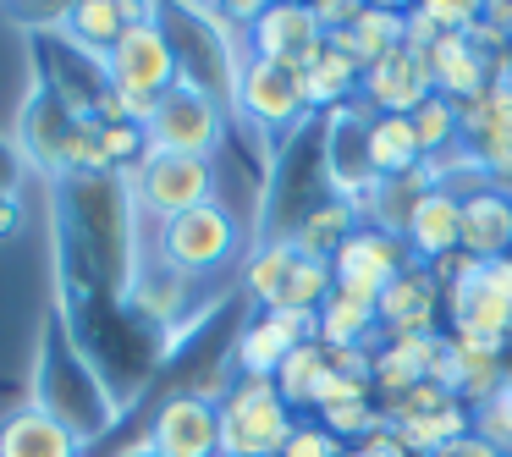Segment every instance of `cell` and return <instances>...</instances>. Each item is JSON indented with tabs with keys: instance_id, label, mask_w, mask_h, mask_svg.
Listing matches in <instances>:
<instances>
[{
	"instance_id": "obj_1",
	"label": "cell",
	"mask_w": 512,
	"mask_h": 457,
	"mask_svg": "<svg viewBox=\"0 0 512 457\" xmlns=\"http://www.w3.org/2000/svg\"><path fill=\"white\" fill-rule=\"evenodd\" d=\"M298 413L281 402L276 380H232L221 397V457H281Z\"/></svg>"
},
{
	"instance_id": "obj_2",
	"label": "cell",
	"mask_w": 512,
	"mask_h": 457,
	"mask_svg": "<svg viewBox=\"0 0 512 457\" xmlns=\"http://www.w3.org/2000/svg\"><path fill=\"white\" fill-rule=\"evenodd\" d=\"M160 265L177 270V276H210V270L232 265L237 248H243V232H237V215L226 210L221 199L199 204V210L188 215H171V221H160Z\"/></svg>"
},
{
	"instance_id": "obj_3",
	"label": "cell",
	"mask_w": 512,
	"mask_h": 457,
	"mask_svg": "<svg viewBox=\"0 0 512 457\" xmlns=\"http://www.w3.org/2000/svg\"><path fill=\"white\" fill-rule=\"evenodd\" d=\"M182 78H188V72H182V56H177V45H171V34L160 28L155 12L138 17V23L116 39L111 56H105V83H111L116 94H127V100H160V94H171Z\"/></svg>"
},
{
	"instance_id": "obj_4",
	"label": "cell",
	"mask_w": 512,
	"mask_h": 457,
	"mask_svg": "<svg viewBox=\"0 0 512 457\" xmlns=\"http://www.w3.org/2000/svg\"><path fill=\"white\" fill-rule=\"evenodd\" d=\"M221 100H215L204 83L182 78L171 94H160L155 100V116H149L144 138L155 155H199L210 160L215 144H221Z\"/></svg>"
},
{
	"instance_id": "obj_5",
	"label": "cell",
	"mask_w": 512,
	"mask_h": 457,
	"mask_svg": "<svg viewBox=\"0 0 512 457\" xmlns=\"http://www.w3.org/2000/svg\"><path fill=\"white\" fill-rule=\"evenodd\" d=\"M413 265L408 243L397 232H380V226H358L331 259V276H336V292L347 298H364V303H380V292Z\"/></svg>"
},
{
	"instance_id": "obj_6",
	"label": "cell",
	"mask_w": 512,
	"mask_h": 457,
	"mask_svg": "<svg viewBox=\"0 0 512 457\" xmlns=\"http://www.w3.org/2000/svg\"><path fill=\"white\" fill-rule=\"evenodd\" d=\"M210 199H215V166L210 160L155 155V149L138 160V204H144L149 215H160V221L188 215V210H199V204H210Z\"/></svg>"
},
{
	"instance_id": "obj_7",
	"label": "cell",
	"mask_w": 512,
	"mask_h": 457,
	"mask_svg": "<svg viewBox=\"0 0 512 457\" xmlns=\"http://www.w3.org/2000/svg\"><path fill=\"white\" fill-rule=\"evenodd\" d=\"M232 100H237V111H243L248 122H254V127H270V133L292 127L303 111H309L303 72L276 67V61H259V56H243V61H237Z\"/></svg>"
},
{
	"instance_id": "obj_8",
	"label": "cell",
	"mask_w": 512,
	"mask_h": 457,
	"mask_svg": "<svg viewBox=\"0 0 512 457\" xmlns=\"http://www.w3.org/2000/svg\"><path fill=\"white\" fill-rule=\"evenodd\" d=\"M325 50V28L314 23V6H265L248 28V56L276 61V67L303 72L314 56Z\"/></svg>"
},
{
	"instance_id": "obj_9",
	"label": "cell",
	"mask_w": 512,
	"mask_h": 457,
	"mask_svg": "<svg viewBox=\"0 0 512 457\" xmlns=\"http://www.w3.org/2000/svg\"><path fill=\"white\" fill-rule=\"evenodd\" d=\"M149 446L160 457H221V408L204 402L199 391L160 402L155 424H149Z\"/></svg>"
},
{
	"instance_id": "obj_10",
	"label": "cell",
	"mask_w": 512,
	"mask_h": 457,
	"mask_svg": "<svg viewBox=\"0 0 512 457\" xmlns=\"http://www.w3.org/2000/svg\"><path fill=\"white\" fill-rule=\"evenodd\" d=\"M380 314V336L386 342H402V336H435L441 331V281L430 276L424 265H408L375 303Z\"/></svg>"
},
{
	"instance_id": "obj_11",
	"label": "cell",
	"mask_w": 512,
	"mask_h": 457,
	"mask_svg": "<svg viewBox=\"0 0 512 457\" xmlns=\"http://www.w3.org/2000/svg\"><path fill=\"white\" fill-rule=\"evenodd\" d=\"M358 94L369 100V116H413L424 100L435 94L430 83V67H424V56H408V50H397V56L375 61V67H364V83H358Z\"/></svg>"
},
{
	"instance_id": "obj_12",
	"label": "cell",
	"mask_w": 512,
	"mask_h": 457,
	"mask_svg": "<svg viewBox=\"0 0 512 457\" xmlns=\"http://www.w3.org/2000/svg\"><path fill=\"white\" fill-rule=\"evenodd\" d=\"M402 243H408L413 265H441L446 254L463 248V199L446 188H430L419 204H413L408 226H402Z\"/></svg>"
},
{
	"instance_id": "obj_13",
	"label": "cell",
	"mask_w": 512,
	"mask_h": 457,
	"mask_svg": "<svg viewBox=\"0 0 512 457\" xmlns=\"http://www.w3.org/2000/svg\"><path fill=\"white\" fill-rule=\"evenodd\" d=\"M0 457H78V430L45 402H23L0 419Z\"/></svg>"
},
{
	"instance_id": "obj_14",
	"label": "cell",
	"mask_w": 512,
	"mask_h": 457,
	"mask_svg": "<svg viewBox=\"0 0 512 457\" xmlns=\"http://www.w3.org/2000/svg\"><path fill=\"white\" fill-rule=\"evenodd\" d=\"M441 358H446V336L441 331H435V336H402V342H380L369 386L380 391V402H391V397H402V391L435 380Z\"/></svg>"
},
{
	"instance_id": "obj_15",
	"label": "cell",
	"mask_w": 512,
	"mask_h": 457,
	"mask_svg": "<svg viewBox=\"0 0 512 457\" xmlns=\"http://www.w3.org/2000/svg\"><path fill=\"white\" fill-rule=\"evenodd\" d=\"M424 67H430L435 94L452 100V105H468V100H479V94L490 89V61L479 56L463 34H441V39H435V50L424 56Z\"/></svg>"
},
{
	"instance_id": "obj_16",
	"label": "cell",
	"mask_w": 512,
	"mask_h": 457,
	"mask_svg": "<svg viewBox=\"0 0 512 457\" xmlns=\"http://www.w3.org/2000/svg\"><path fill=\"white\" fill-rule=\"evenodd\" d=\"M463 254L479 265L512 254V193L479 188L463 199Z\"/></svg>"
},
{
	"instance_id": "obj_17",
	"label": "cell",
	"mask_w": 512,
	"mask_h": 457,
	"mask_svg": "<svg viewBox=\"0 0 512 457\" xmlns=\"http://www.w3.org/2000/svg\"><path fill=\"white\" fill-rule=\"evenodd\" d=\"M364 160L380 182H397V177H408V171H419L424 149H419V133H413V116H369Z\"/></svg>"
},
{
	"instance_id": "obj_18",
	"label": "cell",
	"mask_w": 512,
	"mask_h": 457,
	"mask_svg": "<svg viewBox=\"0 0 512 457\" xmlns=\"http://www.w3.org/2000/svg\"><path fill=\"white\" fill-rule=\"evenodd\" d=\"M138 17H149V6H127V0H83V6H72L61 23H67L72 45H83L89 56L105 61L116 50V39H122Z\"/></svg>"
},
{
	"instance_id": "obj_19",
	"label": "cell",
	"mask_w": 512,
	"mask_h": 457,
	"mask_svg": "<svg viewBox=\"0 0 512 457\" xmlns=\"http://www.w3.org/2000/svg\"><path fill=\"white\" fill-rule=\"evenodd\" d=\"M72 122H78V111H72V105H61L56 89H39L34 100H28V111H23V144H28V155H34L39 166H61V160H67Z\"/></svg>"
},
{
	"instance_id": "obj_20",
	"label": "cell",
	"mask_w": 512,
	"mask_h": 457,
	"mask_svg": "<svg viewBox=\"0 0 512 457\" xmlns=\"http://www.w3.org/2000/svg\"><path fill=\"white\" fill-rule=\"evenodd\" d=\"M358 226H364V221H358V210L347 199H325V204H314V210L292 226V248H298L303 259H325V265H331L336 248H342Z\"/></svg>"
},
{
	"instance_id": "obj_21",
	"label": "cell",
	"mask_w": 512,
	"mask_h": 457,
	"mask_svg": "<svg viewBox=\"0 0 512 457\" xmlns=\"http://www.w3.org/2000/svg\"><path fill=\"white\" fill-rule=\"evenodd\" d=\"M320 347H380V314L375 303L331 292L320 303Z\"/></svg>"
},
{
	"instance_id": "obj_22",
	"label": "cell",
	"mask_w": 512,
	"mask_h": 457,
	"mask_svg": "<svg viewBox=\"0 0 512 457\" xmlns=\"http://www.w3.org/2000/svg\"><path fill=\"white\" fill-rule=\"evenodd\" d=\"M358 83H364V67H358L353 56H342V50L325 45L320 56L303 67V94H309V111L320 105V111H336V105H347L358 94Z\"/></svg>"
},
{
	"instance_id": "obj_23",
	"label": "cell",
	"mask_w": 512,
	"mask_h": 457,
	"mask_svg": "<svg viewBox=\"0 0 512 457\" xmlns=\"http://www.w3.org/2000/svg\"><path fill=\"white\" fill-rule=\"evenodd\" d=\"M292 265H298V248H292V237H270L265 248H254L243 265V287L259 298V309H276L281 287H287Z\"/></svg>"
},
{
	"instance_id": "obj_24",
	"label": "cell",
	"mask_w": 512,
	"mask_h": 457,
	"mask_svg": "<svg viewBox=\"0 0 512 457\" xmlns=\"http://www.w3.org/2000/svg\"><path fill=\"white\" fill-rule=\"evenodd\" d=\"M325 369H331V353H325L320 342L292 347L287 364L276 369V391H281V402H287L292 413H298V408H314V391H320Z\"/></svg>"
},
{
	"instance_id": "obj_25",
	"label": "cell",
	"mask_w": 512,
	"mask_h": 457,
	"mask_svg": "<svg viewBox=\"0 0 512 457\" xmlns=\"http://www.w3.org/2000/svg\"><path fill=\"white\" fill-rule=\"evenodd\" d=\"M336 292V276H331V265L325 259H303L298 254V265H292V276H287V287H281V298H276V309H298V314H320V303Z\"/></svg>"
},
{
	"instance_id": "obj_26",
	"label": "cell",
	"mask_w": 512,
	"mask_h": 457,
	"mask_svg": "<svg viewBox=\"0 0 512 457\" xmlns=\"http://www.w3.org/2000/svg\"><path fill=\"white\" fill-rule=\"evenodd\" d=\"M413 133H419L424 160H430V155H446L452 144H463V133H457V105L441 100V94H430V100L413 111Z\"/></svg>"
},
{
	"instance_id": "obj_27",
	"label": "cell",
	"mask_w": 512,
	"mask_h": 457,
	"mask_svg": "<svg viewBox=\"0 0 512 457\" xmlns=\"http://www.w3.org/2000/svg\"><path fill=\"white\" fill-rule=\"evenodd\" d=\"M320 424L336 435V441H369L375 430H386V413H380V402L375 397H364V402H342V408H320Z\"/></svg>"
},
{
	"instance_id": "obj_28",
	"label": "cell",
	"mask_w": 512,
	"mask_h": 457,
	"mask_svg": "<svg viewBox=\"0 0 512 457\" xmlns=\"http://www.w3.org/2000/svg\"><path fill=\"white\" fill-rule=\"evenodd\" d=\"M61 166H78V171H105V166H111V155H105V138H100V122H94L89 111H78V122H72L67 160H61Z\"/></svg>"
},
{
	"instance_id": "obj_29",
	"label": "cell",
	"mask_w": 512,
	"mask_h": 457,
	"mask_svg": "<svg viewBox=\"0 0 512 457\" xmlns=\"http://www.w3.org/2000/svg\"><path fill=\"white\" fill-rule=\"evenodd\" d=\"M342 452L347 446L336 441L320 419H298V430L287 435V446H281V457H342Z\"/></svg>"
},
{
	"instance_id": "obj_30",
	"label": "cell",
	"mask_w": 512,
	"mask_h": 457,
	"mask_svg": "<svg viewBox=\"0 0 512 457\" xmlns=\"http://www.w3.org/2000/svg\"><path fill=\"white\" fill-rule=\"evenodd\" d=\"M419 12L435 23V34H468L485 6H474V0H424Z\"/></svg>"
},
{
	"instance_id": "obj_31",
	"label": "cell",
	"mask_w": 512,
	"mask_h": 457,
	"mask_svg": "<svg viewBox=\"0 0 512 457\" xmlns=\"http://www.w3.org/2000/svg\"><path fill=\"white\" fill-rule=\"evenodd\" d=\"M100 138H105V155H111V166L116 160H144L149 155V138H144V127H133V122H100Z\"/></svg>"
},
{
	"instance_id": "obj_32",
	"label": "cell",
	"mask_w": 512,
	"mask_h": 457,
	"mask_svg": "<svg viewBox=\"0 0 512 457\" xmlns=\"http://www.w3.org/2000/svg\"><path fill=\"white\" fill-rule=\"evenodd\" d=\"M369 391H375L369 380H353V375H336V369H325L320 391H314V413H320V408H342V402H364Z\"/></svg>"
},
{
	"instance_id": "obj_33",
	"label": "cell",
	"mask_w": 512,
	"mask_h": 457,
	"mask_svg": "<svg viewBox=\"0 0 512 457\" xmlns=\"http://www.w3.org/2000/svg\"><path fill=\"white\" fill-rule=\"evenodd\" d=\"M342 457H413V452H408V446H402V441H397V435H391V430H375V435H369V441L347 446Z\"/></svg>"
},
{
	"instance_id": "obj_34",
	"label": "cell",
	"mask_w": 512,
	"mask_h": 457,
	"mask_svg": "<svg viewBox=\"0 0 512 457\" xmlns=\"http://www.w3.org/2000/svg\"><path fill=\"white\" fill-rule=\"evenodd\" d=\"M435 457H501V452H496V446H490V441H479L474 430H468L463 441H452V446H446V452H435Z\"/></svg>"
},
{
	"instance_id": "obj_35",
	"label": "cell",
	"mask_w": 512,
	"mask_h": 457,
	"mask_svg": "<svg viewBox=\"0 0 512 457\" xmlns=\"http://www.w3.org/2000/svg\"><path fill=\"white\" fill-rule=\"evenodd\" d=\"M127 457H160V452H155V446L144 441V446H138V452H127Z\"/></svg>"
}]
</instances>
